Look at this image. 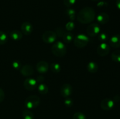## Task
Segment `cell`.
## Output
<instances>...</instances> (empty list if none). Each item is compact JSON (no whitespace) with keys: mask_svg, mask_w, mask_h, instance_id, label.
<instances>
[{"mask_svg":"<svg viewBox=\"0 0 120 119\" xmlns=\"http://www.w3.org/2000/svg\"><path fill=\"white\" fill-rule=\"evenodd\" d=\"M66 14L68 17H69L71 21H73L75 19V15H76V12L73 9L71 8H69L66 10Z\"/></svg>","mask_w":120,"mask_h":119,"instance_id":"cell-23","label":"cell"},{"mask_svg":"<svg viewBox=\"0 0 120 119\" xmlns=\"http://www.w3.org/2000/svg\"><path fill=\"white\" fill-rule=\"evenodd\" d=\"M73 92V88L69 84H63L60 88V93L62 97L64 98H69Z\"/></svg>","mask_w":120,"mask_h":119,"instance_id":"cell-8","label":"cell"},{"mask_svg":"<svg viewBox=\"0 0 120 119\" xmlns=\"http://www.w3.org/2000/svg\"><path fill=\"white\" fill-rule=\"evenodd\" d=\"M73 119H86L85 114H83L82 112H76L73 114Z\"/></svg>","mask_w":120,"mask_h":119,"instance_id":"cell-25","label":"cell"},{"mask_svg":"<svg viewBox=\"0 0 120 119\" xmlns=\"http://www.w3.org/2000/svg\"><path fill=\"white\" fill-rule=\"evenodd\" d=\"M98 38L101 43H105L108 39V36L105 33H101L98 36Z\"/></svg>","mask_w":120,"mask_h":119,"instance_id":"cell-26","label":"cell"},{"mask_svg":"<svg viewBox=\"0 0 120 119\" xmlns=\"http://www.w3.org/2000/svg\"><path fill=\"white\" fill-rule=\"evenodd\" d=\"M75 24L74 23V22H73V21H70V22H68L66 24V29L68 31L70 32L72 31L74 29H75Z\"/></svg>","mask_w":120,"mask_h":119,"instance_id":"cell-28","label":"cell"},{"mask_svg":"<svg viewBox=\"0 0 120 119\" xmlns=\"http://www.w3.org/2000/svg\"><path fill=\"white\" fill-rule=\"evenodd\" d=\"M97 7H107L108 6V3L107 2H105V1H100L99 2H98V4H97Z\"/></svg>","mask_w":120,"mask_h":119,"instance_id":"cell-32","label":"cell"},{"mask_svg":"<svg viewBox=\"0 0 120 119\" xmlns=\"http://www.w3.org/2000/svg\"><path fill=\"white\" fill-rule=\"evenodd\" d=\"M89 42V38L86 35L80 34L74 38L73 42L75 46L79 49L84 47L87 46Z\"/></svg>","mask_w":120,"mask_h":119,"instance_id":"cell-4","label":"cell"},{"mask_svg":"<svg viewBox=\"0 0 120 119\" xmlns=\"http://www.w3.org/2000/svg\"><path fill=\"white\" fill-rule=\"evenodd\" d=\"M41 99L37 95H30L26 99L25 101V106L28 109H33L39 105Z\"/></svg>","mask_w":120,"mask_h":119,"instance_id":"cell-3","label":"cell"},{"mask_svg":"<svg viewBox=\"0 0 120 119\" xmlns=\"http://www.w3.org/2000/svg\"><path fill=\"white\" fill-rule=\"evenodd\" d=\"M20 72L22 75L25 77H29L34 74V70L33 66L30 64H25L21 66L20 69Z\"/></svg>","mask_w":120,"mask_h":119,"instance_id":"cell-11","label":"cell"},{"mask_svg":"<svg viewBox=\"0 0 120 119\" xmlns=\"http://www.w3.org/2000/svg\"><path fill=\"white\" fill-rule=\"evenodd\" d=\"M111 58L116 63H120V50H116L111 54Z\"/></svg>","mask_w":120,"mask_h":119,"instance_id":"cell-22","label":"cell"},{"mask_svg":"<svg viewBox=\"0 0 120 119\" xmlns=\"http://www.w3.org/2000/svg\"><path fill=\"white\" fill-rule=\"evenodd\" d=\"M110 51V46L106 43H101L98 46L97 49V52L101 57H104L107 56Z\"/></svg>","mask_w":120,"mask_h":119,"instance_id":"cell-7","label":"cell"},{"mask_svg":"<svg viewBox=\"0 0 120 119\" xmlns=\"http://www.w3.org/2000/svg\"><path fill=\"white\" fill-rule=\"evenodd\" d=\"M76 0H63V3L64 5L67 7H72L76 3Z\"/></svg>","mask_w":120,"mask_h":119,"instance_id":"cell-29","label":"cell"},{"mask_svg":"<svg viewBox=\"0 0 120 119\" xmlns=\"http://www.w3.org/2000/svg\"><path fill=\"white\" fill-rule=\"evenodd\" d=\"M5 98V93L3 90L0 88V102H2Z\"/></svg>","mask_w":120,"mask_h":119,"instance_id":"cell-33","label":"cell"},{"mask_svg":"<svg viewBox=\"0 0 120 119\" xmlns=\"http://www.w3.org/2000/svg\"><path fill=\"white\" fill-rule=\"evenodd\" d=\"M93 1H94V2H97V1H100V0H91Z\"/></svg>","mask_w":120,"mask_h":119,"instance_id":"cell-37","label":"cell"},{"mask_svg":"<svg viewBox=\"0 0 120 119\" xmlns=\"http://www.w3.org/2000/svg\"><path fill=\"white\" fill-rule=\"evenodd\" d=\"M12 66L15 70H20L21 68V62L19 60H15L12 63Z\"/></svg>","mask_w":120,"mask_h":119,"instance_id":"cell-31","label":"cell"},{"mask_svg":"<svg viewBox=\"0 0 120 119\" xmlns=\"http://www.w3.org/2000/svg\"><path fill=\"white\" fill-rule=\"evenodd\" d=\"M50 70L53 73H58L61 70V66L59 63H53L50 64Z\"/></svg>","mask_w":120,"mask_h":119,"instance_id":"cell-20","label":"cell"},{"mask_svg":"<svg viewBox=\"0 0 120 119\" xmlns=\"http://www.w3.org/2000/svg\"><path fill=\"white\" fill-rule=\"evenodd\" d=\"M9 36L15 41H19L22 38V33L18 30H14L11 32Z\"/></svg>","mask_w":120,"mask_h":119,"instance_id":"cell-16","label":"cell"},{"mask_svg":"<svg viewBox=\"0 0 120 119\" xmlns=\"http://www.w3.org/2000/svg\"><path fill=\"white\" fill-rule=\"evenodd\" d=\"M65 32L66 31L64 30V29H63V28H61V27L57 28V29H56V32H55L57 36H58V37H63V36L64 35V34L65 33Z\"/></svg>","mask_w":120,"mask_h":119,"instance_id":"cell-27","label":"cell"},{"mask_svg":"<svg viewBox=\"0 0 120 119\" xmlns=\"http://www.w3.org/2000/svg\"><path fill=\"white\" fill-rule=\"evenodd\" d=\"M64 104L66 107H70L73 105V100L70 98H69H69H65V100L64 101Z\"/></svg>","mask_w":120,"mask_h":119,"instance_id":"cell-30","label":"cell"},{"mask_svg":"<svg viewBox=\"0 0 120 119\" xmlns=\"http://www.w3.org/2000/svg\"><path fill=\"white\" fill-rule=\"evenodd\" d=\"M52 52L57 57H63L66 54L67 49L65 44L62 42L57 41L54 43L51 47Z\"/></svg>","mask_w":120,"mask_h":119,"instance_id":"cell-2","label":"cell"},{"mask_svg":"<svg viewBox=\"0 0 120 119\" xmlns=\"http://www.w3.org/2000/svg\"><path fill=\"white\" fill-rule=\"evenodd\" d=\"M110 17L109 15L107 13L105 12H101L97 15V21L98 23L101 24H106L109 22Z\"/></svg>","mask_w":120,"mask_h":119,"instance_id":"cell-15","label":"cell"},{"mask_svg":"<svg viewBox=\"0 0 120 119\" xmlns=\"http://www.w3.org/2000/svg\"><path fill=\"white\" fill-rule=\"evenodd\" d=\"M36 81H37V82L40 83V84H42V83L43 82V81H44L45 78L43 76L40 75V76H38V77H37V78H36Z\"/></svg>","mask_w":120,"mask_h":119,"instance_id":"cell-34","label":"cell"},{"mask_svg":"<svg viewBox=\"0 0 120 119\" xmlns=\"http://www.w3.org/2000/svg\"><path fill=\"white\" fill-rule=\"evenodd\" d=\"M38 90V92L40 94H45L48 92L49 88L46 84L42 83V84H40V85H39Z\"/></svg>","mask_w":120,"mask_h":119,"instance_id":"cell-19","label":"cell"},{"mask_svg":"<svg viewBox=\"0 0 120 119\" xmlns=\"http://www.w3.org/2000/svg\"><path fill=\"white\" fill-rule=\"evenodd\" d=\"M120 100V96L118 94H117V95L115 96L114 97V102H119Z\"/></svg>","mask_w":120,"mask_h":119,"instance_id":"cell-35","label":"cell"},{"mask_svg":"<svg viewBox=\"0 0 120 119\" xmlns=\"http://www.w3.org/2000/svg\"><path fill=\"white\" fill-rule=\"evenodd\" d=\"M87 33L89 36L95 37L100 33L101 28L99 24L97 23H91L87 28Z\"/></svg>","mask_w":120,"mask_h":119,"instance_id":"cell-6","label":"cell"},{"mask_svg":"<svg viewBox=\"0 0 120 119\" xmlns=\"http://www.w3.org/2000/svg\"><path fill=\"white\" fill-rule=\"evenodd\" d=\"M87 68L90 73H96L98 70V65L95 62L91 61L87 65Z\"/></svg>","mask_w":120,"mask_h":119,"instance_id":"cell-17","label":"cell"},{"mask_svg":"<svg viewBox=\"0 0 120 119\" xmlns=\"http://www.w3.org/2000/svg\"><path fill=\"white\" fill-rule=\"evenodd\" d=\"M57 38V35L55 32L52 30H48L43 33L42 35V40L45 43L50 44L55 43Z\"/></svg>","mask_w":120,"mask_h":119,"instance_id":"cell-5","label":"cell"},{"mask_svg":"<svg viewBox=\"0 0 120 119\" xmlns=\"http://www.w3.org/2000/svg\"><path fill=\"white\" fill-rule=\"evenodd\" d=\"M37 81L34 78H28L25 80L23 82V86L28 91H32L35 90L37 87Z\"/></svg>","mask_w":120,"mask_h":119,"instance_id":"cell-9","label":"cell"},{"mask_svg":"<svg viewBox=\"0 0 120 119\" xmlns=\"http://www.w3.org/2000/svg\"><path fill=\"white\" fill-rule=\"evenodd\" d=\"M116 6H117V8L120 10V0L116 1Z\"/></svg>","mask_w":120,"mask_h":119,"instance_id":"cell-36","label":"cell"},{"mask_svg":"<svg viewBox=\"0 0 120 119\" xmlns=\"http://www.w3.org/2000/svg\"><path fill=\"white\" fill-rule=\"evenodd\" d=\"M49 64L45 61H41L36 64V68L38 72L40 74H45L49 70Z\"/></svg>","mask_w":120,"mask_h":119,"instance_id":"cell-12","label":"cell"},{"mask_svg":"<svg viewBox=\"0 0 120 119\" xmlns=\"http://www.w3.org/2000/svg\"><path fill=\"white\" fill-rule=\"evenodd\" d=\"M96 18V12L91 7H87L79 12L77 16V21L81 23L87 24L92 22Z\"/></svg>","mask_w":120,"mask_h":119,"instance_id":"cell-1","label":"cell"},{"mask_svg":"<svg viewBox=\"0 0 120 119\" xmlns=\"http://www.w3.org/2000/svg\"><path fill=\"white\" fill-rule=\"evenodd\" d=\"M22 117L23 119H34V113L29 110H25L22 112Z\"/></svg>","mask_w":120,"mask_h":119,"instance_id":"cell-21","label":"cell"},{"mask_svg":"<svg viewBox=\"0 0 120 119\" xmlns=\"http://www.w3.org/2000/svg\"><path fill=\"white\" fill-rule=\"evenodd\" d=\"M21 32L26 36L30 35L33 31V26L30 22H25L21 24Z\"/></svg>","mask_w":120,"mask_h":119,"instance_id":"cell-13","label":"cell"},{"mask_svg":"<svg viewBox=\"0 0 120 119\" xmlns=\"http://www.w3.org/2000/svg\"><path fill=\"white\" fill-rule=\"evenodd\" d=\"M62 38H63V40L64 43H69L73 41L74 36L70 32H66L65 33L62 37Z\"/></svg>","mask_w":120,"mask_h":119,"instance_id":"cell-18","label":"cell"},{"mask_svg":"<svg viewBox=\"0 0 120 119\" xmlns=\"http://www.w3.org/2000/svg\"><path fill=\"white\" fill-rule=\"evenodd\" d=\"M100 106L104 110H110L114 106V102L109 98H105L101 102Z\"/></svg>","mask_w":120,"mask_h":119,"instance_id":"cell-10","label":"cell"},{"mask_svg":"<svg viewBox=\"0 0 120 119\" xmlns=\"http://www.w3.org/2000/svg\"><path fill=\"white\" fill-rule=\"evenodd\" d=\"M110 46L114 49L120 47V35H115L110 38L109 40Z\"/></svg>","mask_w":120,"mask_h":119,"instance_id":"cell-14","label":"cell"},{"mask_svg":"<svg viewBox=\"0 0 120 119\" xmlns=\"http://www.w3.org/2000/svg\"><path fill=\"white\" fill-rule=\"evenodd\" d=\"M8 40L7 35L4 32L0 30V45L5 44Z\"/></svg>","mask_w":120,"mask_h":119,"instance_id":"cell-24","label":"cell"}]
</instances>
